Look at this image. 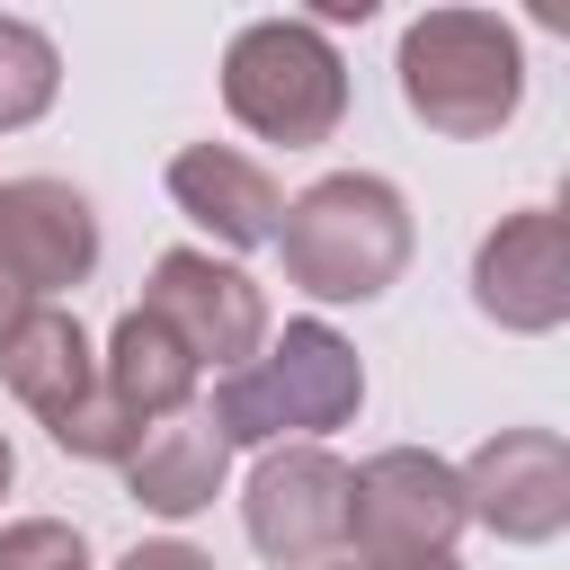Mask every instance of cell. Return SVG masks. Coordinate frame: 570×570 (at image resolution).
<instances>
[{
    "label": "cell",
    "instance_id": "obj_20",
    "mask_svg": "<svg viewBox=\"0 0 570 570\" xmlns=\"http://www.w3.org/2000/svg\"><path fill=\"white\" fill-rule=\"evenodd\" d=\"M9 481H18V454H9V436H0V499H9Z\"/></svg>",
    "mask_w": 570,
    "mask_h": 570
},
{
    "label": "cell",
    "instance_id": "obj_10",
    "mask_svg": "<svg viewBox=\"0 0 570 570\" xmlns=\"http://www.w3.org/2000/svg\"><path fill=\"white\" fill-rule=\"evenodd\" d=\"M0 267L36 303L89 285V267H98V214H89V196L71 178H9L0 187Z\"/></svg>",
    "mask_w": 570,
    "mask_h": 570
},
{
    "label": "cell",
    "instance_id": "obj_18",
    "mask_svg": "<svg viewBox=\"0 0 570 570\" xmlns=\"http://www.w3.org/2000/svg\"><path fill=\"white\" fill-rule=\"evenodd\" d=\"M116 570H214V561H205L196 543H178V534H151V543H134Z\"/></svg>",
    "mask_w": 570,
    "mask_h": 570
},
{
    "label": "cell",
    "instance_id": "obj_9",
    "mask_svg": "<svg viewBox=\"0 0 570 570\" xmlns=\"http://www.w3.org/2000/svg\"><path fill=\"white\" fill-rule=\"evenodd\" d=\"M463 525H490L499 543H552L570 525V445L552 428H499L454 463Z\"/></svg>",
    "mask_w": 570,
    "mask_h": 570
},
{
    "label": "cell",
    "instance_id": "obj_6",
    "mask_svg": "<svg viewBox=\"0 0 570 570\" xmlns=\"http://www.w3.org/2000/svg\"><path fill=\"white\" fill-rule=\"evenodd\" d=\"M142 312L196 356V374H240L267 347V294L214 249H160L142 276Z\"/></svg>",
    "mask_w": 570,
    "mask_h": 570
},
{
    "label": "cell",
    "instance_id": "obj_15",
    "mask_svg": "<svg viewBox=\"0 0 570 570\" xmlns=\"http://www.w3.org/2000/svg\"><path fill=\"white\" fill-rule=\"evenodd\" d=\"M53 98H62V53H53V36L27 27V18H0V134H27Z\"/></svg>",
    "mask_w": 570,
    "mask_h": 570
},
{
    "label": "cell",
    "instance_id": "obj_22",
    "mask_svg": "<svg viewBox=\"0 0 570 570\" xmlns=\"http://www.w3.org/2000/svg\"><path fill=\"white\" fill-rule=\"evenodd\" d=\"M419 570H463V561H419Z\"/></svg>",
    "mask_w": 570,
    "mask_h": 570
},
{
    "label": "cell",
    "instance_id": "obj_5",
    "mask_svg": "<svg viewBox=\"0 0 570 570\" xmlns=\"http://www.w3.org/2000/svg\"><path fill=\"white\" fill-rule=\"evenodd\" d=\"M463 534V481L428 445H383L347 472V552L365 570H419L454 561Z\"/></svg>",
    "mask_w": 570,
    "mask_h": 570
},
{
    "label": "cell",
    "instance_id": "obj_17",
    "mask_svg": "<svg viewBox=\"0 0 570 570\" xmlns=\"http://www.w3.org/2000/svg\"><path fill=\"white\" fill-rule=\"evenodd\" d=\"M0 570H89V534L62 517H18L0 525Z\"/></svg>",
    "mask_w": 570,
    "mask_h": 570
},
{
    "label": "cell",
    "instance_id": "obj_12",
    "mask_svg": "<svg viewBox=\"0 0 570 570\" xmlns=\"http://www.w3.org/2000/svg\"><path fill=\"white\" fill-rule=\"evenodd\" d=\"M116 472H125L134 508H151V517L187 525V517H205V508L223 499V481H232V445L214 436V419H205V410H178V419L142 428V445H134Z\"/></svg>",
    "mask_w": 570,
    "mask_h": 570
},
{
    "label": "cell",
    "instance_id": "obj_14",
    "mask_svg": "<svg viewBox=\"0 0 570 570\" xmlns=\"http://www.w3.org/2000/svg\"><path fill=\"white\" fill-rule=\"evenodd\" d=\"M0 383H9L45 428H62V419L98 392V347H89V330H80L71 312L36 303V312L18 321V338L0 347Z\"/></svg>",
    "mask_w": 570,
    "mask_h": 570
},
{
    "label": "cell",
    "instance_id": "obj_13",
    "mask_svg": "<svg viewBox=\"0 0 570 570\" xmlns=\"http://www.w3.org/2000/svg\"><path fill=\"white\" fill-rule=\"evenodd\" d=\"M196 356L134 303L116 330H107V356H98V392L125 410V419H142V428H160V419H178V410H196Z\"/></svg>",
    "mask_w": 570,
    "mask_h": 570
},
{
    "label": "cell",
    "instance_id": "obj_1",
    "mask_svg": "<svg viewBox=\"0 0 570 570\" xmlns=\"http://www.w3.org/2000/svg\"><path fill=\"white\" fill-rule=\"evenodd\" d=\"M365 410V356L330 321H285L240 374H214V436L223 445H321Z\"/></svg>",
    "mask_w": 570,
    "mask_h": 570
},
{
    "label": "cell",
    "instance_id": "obj_16",
    "mask_svg": "<svg viewBox=\"0 0 570 570\" xmlns=\"http://www.w3.org/2000/svg\"><path fill=\"white\" fill-rule=\"evenodd\" d=\"M45 436H53L62 454H80V463H125V454L142 445V419H125L107 392H89V401H80L62 428H45Z\"/></svg>",
    "mask_w": 570,
    "mask_h": 570
},
{
    "label": "cell",
    "instance_id": "obj_19",
    "mask_svg": "<svg viewBox=\"0 0 570 570\" xmlns=\"http://www.w3.org/2000/svg\"><path fill=\"white\" fill-rule=\"evenodd\" d=\"M27 312H36V294H27V285H18L9 267H0V347L18 338V321H27Z\"/></svg>",
    "mask_w": 570,
    "mask_h": 570
},
{
    "label": "cell",
    "instance_id": "obj_2",
    "mask_svg": "<svg viewBox=\"0 0 570 570\" xmlns=\"http://www.w3.org/2000/svg\"><path fill=\"white\" fill-rule=\"evenodd\" d=\"M419 232H410V205L392 178L374 169H330L312 178L285 223H276V258H285V285H303L312 303H374L401 285Z\"/></svg>",
    "mask_w": 570,
    "mask_h": 570
},
{
    "label": "cell",
    "instance_id": "obj_21",
    "mask_svg": "<svg viewBox=\"0 0 570 570\" xmlns=\"http://www.w3.org/2000/svg\"><path fill=\"white\" fill-rule=\"evenodd\" d=\"M321 570H365V561H321Z\"/></svg>",
    "mask_w": 570,
    "mask_h": 570
},
{
    "label": "cell",
    "instance_id": "obj_7",
    "mask_svg": "<svg viewBox=\"0 0 570 570\" xmlns=\"http://www.w3.org/2000/svg\"><path fill=\"white\" fill-rule=\"evenodd\" d=\"M249 552L276 570H321L347 552V463L330 445H267L249 490H240Z\"/></svg>",
    "mask_w": 570,
    "mask_h": 570
},
{
    "label": "cell",
    "instance_id": "obj_11",
    "mask_svg": "<svg viewBox=\"0 0 570 570\" xmlns=\"http://www.w3.org/2000/svg\"><path fill=\"white\" fill-rule=\"evenodd\" d=\"M169 205L196 232H214L223 249H267L276 223H285V187L249 151H232V142H187L169 160Z\"/></svg>",
    "mask_w": 570,
    "mask_h": 570
},
{
    "label": "cell",
    "instance_id": "obj_8",
    "mask_svg": "<svg viewBox=\"0 0 570 570\" xmlns=\"http://www.w3.org/2000/svg\"><path fill=\"white\" fill-rule=\"evenodd\" d=\"M472 312L517 330V338H543L570 321V223L552 205H517L481 232L472 249Z\"/></svg>",
    "mask_w": 570,
    "mask_h": 570
},
{
    "label": "cell",
    "instance_id": "obj_4",
    "mask_svg": "<svg viewBox=\"0 0 570 570\" xmlns=\"http://www.w3.org/2000/svg\"><path fill=\"white\" fill-rule=\"evenodd\" d=\"M223 107L240 134L312 151L347 125V62L312 18H249L223 45Z\"/></svg>",
    "mask_w": 570,
    "mask_h": 570
},
{
    "label": "cell",
    "instance_id": "obj_3",
    "mask_svg": "<svg viewBox=\"0 0 570 570\" xmlns=\"http://www.w3.org/2000/svg\"><path fill=\"white\" fill-rule=\"evenodd\" d=\"M392 71H401L410 116L428 134H445V142H481V134H499L525 107V45L490 9H428V18H410Z\"/></svg>",
    "mask_w": 570,
    "mask_h": 570
}]
</instances>
